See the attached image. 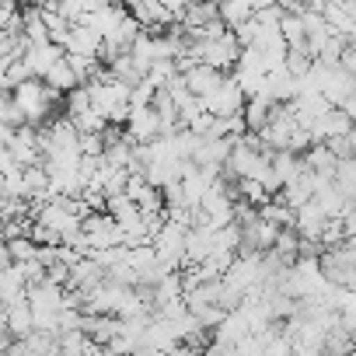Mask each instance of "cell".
<instances>
[{"mask_svg":"<svg viewBox=\"0 0 356 356\" xmlns=\"http://www.w3.org/2000/svg\"><path fill=\"white\" fill-rule=\"evenodd\" d=\"M11 102L22 108V115H25L29 126H46L53 119L56 105L63 102V95L53 91L42 77H25L22 84L11 88Z\"/></svg>","mask_w":356,"mask_h":356,"instance_id":"1","label":"cell"},{"mask_svg":"<svg viewBox=\"0 0 356 356\" xmlns=\"http://www.w3.org/2000/svg\"><path fill=\"white\" fill-rule=\"evenodd\" d=\"M318 269L332 286H356V245H353V238L325 245L318 252Z\"/></svg>","mask_w":356,"mask_h":356,"instance_id":"2","label":"cell"},{"mask_svg":"<svg viewBox=\"0 0 356 356\" xmlns=\"http://www.w3.org/2000/svg\"><path fill=\"white\" fill-rule=\"evenodd\" d=\"M200 102H203V108H207L210 115H234V112H241V105H245V91L238 88V81H234L231 74H224V81H220L210 95H203Z\"/></svg>","mask_w":356,"mask_h":356,"instance_id":"3","label":"cell"},{"mask_svg":"<svg viewBox=\"0 0 356 356\" xmlns=\"http://www.w3.org/2000/svg\"><path fill=\"white\" fill-rule=\"evenodd\" d=\"M126 136L133 143H150L161 136V119L150 105H129V115H126Z\"/></svg>","mask_w":356,"mask_h":356,"instance_id":"4","label":"cell"},{"mask_svg":"<svg viewBox=\"0 0 356 356\" xmlns=\"http://www.w3.org/2000/svg\"><path fill=\"white\" fill-rule=\"evenodd\" d=\"M346 129H353V115H346L339 105H328L321 115H314V119L307 122L311 143H325L328 136H339V133H346Z\"/></svg>","mask_w":356,"mask_h":356,"instance_id":"5","label":"cell"},{"mask_svg":"<svg viewBox=\"0 0 356 356\" xmlns=\"http://www.w3.org/2000/svg\"><path fill=\"white\" fill-rule=\"evenodd\" d=\"M186 88H189V95H196V98H203V95H210L220 81H224V70H217V67H210V63H203V60H196L186 74Z\"/></svg>","mask_w":356,"mask_h":356,"instance_id":"6","label":"cell"},{"mask_svg":"<svg viewBox=\"0 0 356 356\" xmlns=\"http://www.w3.org/2000/svg\"><path fill=\"white\" fill-rule=\"evenodd\" d=\"M273 112V98L266 91H255V95H245V105H241V119H245V129H262L266 119Z\"/></svg>","mask_w":356,"mask_h":356,"instance_id":"7","label":"cell"},{"mask_svg":"<svg viewBox=\"0 0 356 356\" xmlns=\"http://www.w3.org/2000/svg\"><path fill=\"white\" fill-rule=\"evenodd\" d=\"M63 53H67V49H63V46H56V42H35V46H29L22 56H25L29 70H32L35 77H42V74H46V67H53Z\"/></svg>","mask_w":356,"mask_h":356,"instance_id":"8","label":"cell"},{"mask_svg":"<svg viewBox=\"0 0 356 356\" xmlns=\"http://www.w3.org/2000/svg\"><path fill=\"white\" fill-rule=\"evenodd\" d=\"M300 161H304V168L307 171H314V175H328L332 178V171H335V154L325 147V143H311L304 154H300Z\"/></svg>","mask_w":356,"mask_h":356,"instance_id":"9","label":"cell"},{"mask_svg":"<svg viewBox=\"0 0 356 356\" xmlns=\"http://www.w3.org/2000/svg\"><path fill=\"white\" fill-rule=\"evenodd\" d=\"M332 186H335L346 200H353V196H356V157H339V161H335Z\"/></svg>","mask_w":356,"mask_h":356,"instance_id":"10","label":"cell"},{"mask_svg":"<svg viewBox=\"0 0 356 356\" xmlns=\"http://www.w3.org/2000/svg\"><path fill=\"white\" fill-rule=\"evenodd\" d=\"M42 81H46V84H49L53 91H60V95L81 84V77H77V74L70 70V63H67L63 56H60V60H56L53 67H46V74H42Z\"/></svg>","mask_w":356,"mask_h":356,"instance_id":"11","label":"cell"},{"mask_svg":"<svg viewBox=\"0 0 356 356\" xmlns=\"http://www.w3.org/2000/svg\"><path fill=\"white\" fill-rule=\"evenodd\" d=\"M283 70H286L290 77H304V74L311 70V56H307L304 49H286V53H283Z\"/></svg>","mask_w":356,"mask_h":356,"instance_id":"12","label":"cell"},{"mask_svg":"<svg viewBox=\"0 0 356 356\" xmlns=\"http://www.w3.org/2000/svg\"><path fill=\"white\" fill-rule=\"evenodd\" d=\"M325 147H328L335 157H356V133L346 129V133H339V136H328Z\"/></svg>","mask_w":356,"mask_h":356,"instance_id":"13","label":"cell"},{"mask_svg":"<svg viewBox=\"0 0 356 356\" xmlns=\"http://www.w3.org/2000/svg\"><path fill=\"white\" fill-rule=\"evenodd\" d=\"M29 238H32L35 245H60V234H56L49 224L35 220V217H32V224H29Z\"/></svg>","mask_w":356,"mask_h":356,"instance_id":"14","label":"cell"},{"mask_svg":"<svg viewBox=\"0 0 356 356\" xmlns=\"http://www.w3.org/2000/svg\"><path fill=\"white\" fill-rule=\"evenodd\" d=\"M25 4H32V8H46L49 0H25Z\"/></svg>","mask_w":356,"mask_h":356,"instance_id":"15","label":"cell"},{"mask_svg":"<svg viewBox=\"0 0 356 356\" xmlns=\"http://www.w3.org/2000/svg\"><path fill=\"white\" fill-rule=\"evenodd\" d=\"M4 245H8V238H4V231H0V252H4Z\"/></svg>","mask_w":356,"mask_h":356,"instance_id":"16","label":"cell"}]
</instances>
